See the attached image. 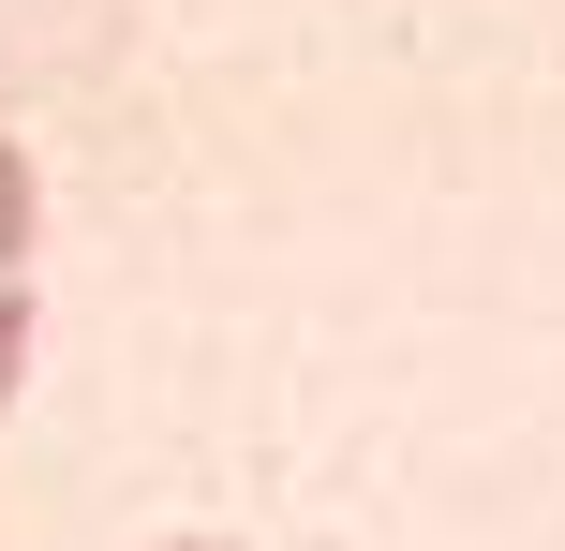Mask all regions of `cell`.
Listing matches in <instances>:
<instances>
[{
    "label": "cell",
    "mask_w": 565,
    "mask_h": 551,
    "mask_svg": "<svg viewBox=\"0 0 565 551\" xmlns=\"http://www.w3.org/2000/svg\"><path fill=\"white\" fill-rule=\"evenodd\" d=\"M30 224H45V194H30V149L0 135V268H30Z\"/></svg>",
    "instance_id": "obj_1"
},
{
    "label": "cell",
    "mask_w": 565,
    "mask_h": 551,
    "mask_svg": "<svg viewBox=\"0 0 565 551\" xmlns=\"http://www.w3.org/2000/svg\"><path fill=\"white\" fill-rule=\"evenodd\" d=\"M15 388H30V268H0V417H15Z\"/></svg>",
    "instance_id": "obj_2"
},
{
    "label": "cell",
    "mask_w": 565,
    "mask_h": 551,
    "mask_svg": "<svg viewBox=\"0 0 565 551\" xmlns=\"http://www.w3.org/2000/svg\"><path fill=\"white\" fill-rule=\"evenodd\" d=\"M164 551H224V537H164Z\"/></svg>",
    "instance_id": "obj_3"
}]
</instances>
